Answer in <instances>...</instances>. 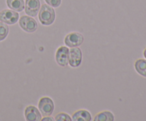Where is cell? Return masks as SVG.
Segmentation results:
<instances>
[{"label":"cell","instance_id":"cell-1","mask_svg":"<svg viewBox=\"0 0 146 121\" xmlns=\"http://www.w3.org/2000/svg\"><path fill=\"white\" fill-rule=\"evenodd\" d=\"M56 13L52 7L44 4L38 11V19L42 25L50 26L54 22Z\"/></svg>","mask_w":146,"mask_h":121},{"label":"cell","instance_id":"cell-2","mask_svg":"<svg viewBox=\"0 0 146 121\" xmlns=\"http://www.w3.org/2000/svg\"><path fill=\"white\" fill-rule=\"evenodd\" d=\"M38 110L43 116H49L52 115L54 110V103L51 98L47 96L40 98L38 103Z\"/></svg>","mask_w":146,"mask_h":121},{"label":"cell","instance_id":"cell-3","mask_svg":"<svg viewBox=\"0 0 146 121\" xmlns=\"http://www.w3.org/2000/svg\"><path fill=\"white\" fill-rule=\"evenodd\" d=\"M19 26L27 33H33L36 31L38 24L32 17L24 15L19 19Z\"/></svg>","mask_w":146,"mask_h":121},{"label":"cell","instance_id":"cell-4","mask_svg":"<svg viewBox=\"0 0 146 121\" xmlns=\"http://www.w3.org/2000/svg\"><path fill=\"white\" fill-rule=\"evenodd\" d=\"M84 37L78 32H72L67 34L64 38V44L67 47L75 48L78 47L84 43Z\"/></svg>","mask_w":146,"mask_h":121},{"label":"cell","instance_id":"cell-5","mask_svg":"<svg viewBox=\"0 0 146 121\" xmlns=\"http://www.w3.org/2000/svg\"><path fill=\"white\" fill-rule=\"evenodd\" d=\"M19 19L18 12L11 9H4L0 11V21L8 25L15 24Z\"/></svg>","mask_w":146,"mask_h":121},{"label":"cell","instance_id":"cell-6","mask_svg":"<svg viewBox=\"0 0 146 121\" xmlns=\"http://www.w3.org/2000/svg\"><path fill=\"white\" fill-rule=\"evenodd\" d=\"M68 55L69 49L68 47L65 46L58 47L55 55L57 63L61 67H66L68 65Z\"/></svg>","mask_w":146,"mask_h":121},{"label":"cell","instance_id":"cell-7","mask_svg":"<svg viewBox=\"0 0 146 121\" xmlns=\"http://www.w3.org/2000/svg\"><path fill=\"white\" fill-rule=\"evenodd\" d=\"M82 61V51L78 47L71 48L69 49L68 55V64L72 68L79 66Z\"/></svg>","mask_w":146,"mask_h":121},{"label":"cell","instance_id":"cell-8","mask_svg":"<svg viewBox=\"0 0 146 121\" xmlns=\"http://www.w3.org/2000/svg\"><path fill=\"white\" fill-rule=\"evenodd\" d=\"M41 7L40 0H26L24 9L25 13L30 17H35L38 14Z\"/></svg>","mask_w":146,"mask_h":121},{"label":"cell","instance_id":"cell-9","mask_svg":"<svg viewBox=\"0 0 146 121\" xmlns=\"http://www.w3.org/2000/svg\"><path fill=\"white\" fill-rule=\"evenodd\" d=\"M24 116L27 121H39L41 120V114L39 110L34 105H29L25 108Z\"/></svg>","mask_w":146,"mask_h":121},{"label":"cell","instance_id":"cell-10","mask_svg":"<svg viewBox=\"0 0 146 121\" xmlns=\"http://www.w3.org/2000/svg\"><path fill=\"white\" fill-rule=\"evenodd\" d=\"M91 113L86 110H78L76 111L72 115V120L74 121H90L92 119Z\"/></svg>","mask_w":146,"mask_h":121},{"label":"cell","instance_id":"cell-11","mask_svg":"<svg viewBox=\"0 0 146 121\" xmlns=\"http://www.w3.org/2000/svg\"><path fill=\"white\" fill-rule=\"evenodd\" d=\"M7 5L10 9L17 12H21L24 9V0H7Z\"/></svg>","mask_w":146,"mask_h":121},{"label":"cell","instance_id":"cell-12","mask_svg":"<svg viewBox=\"0 0 146 121\" xmlns=\"http://www.w3.org/2000/svg\"><path fill=\"white\" fill-rule=\"evenodd\" d=\"M94 121H113L114 115L109 110L102 111L95 116Z\"/></svg>","mask_w":146,"mask_h":121},{"label":"cell","instance_id":"cell-13","mask_svg":"<svg viewBox=\"0 0 146 121\" xmlns=\"http://www.w3.org/2000/svg\"><path fill=\"white\" fill-rule=\"evenodd\" d=\"M135 68L140 75L146 77V61L144 59H138L135 63Z\"/></svg>","mask_w":146,"mask_h":121},{"label":"cell","instance_id":"cell-14","mask_svg":"<svg viewBox=\"0 0 146 121\" xmlns=\"http://www.w3.org/2000/svg\"><path fill=\"white\" fill-rule=\"evenodd\" d=\"M9 26L4 22H0V41H3L7 38L9 34Z\"/></svg>","mask_w":146,"mask_h":121},{"label":"cell","instance_id":"cell-15","mask_svg":"<svg viewBox=\"0 0 146 121\" xmlns=\"http://www.w3.org/2000/svg\"><path fill=\"white\" fill-rule=\"evenodd\" d=\"M55 120L56 121H71L72 118L69 115L64 112H60L57 114L55 117Z\"/></svg>","mask_w":146,"mask_h":121},{"label":"cell","instance_id":"cell-16","mask_svg":"<svg viewBox=\"0 0 146 121\" xmlns=\"http://www.w3.org/2000/svg\"><path fill=\"white\" fill-rule=\"evenodd\" d=\"M48 5L52 7H58L61 4V0H44Z\"/></svg>","mask_w":146,"mask_h":121},{"label":"cell","instance_id":"cell-17","mask_svg":"<svg viewBox=\"0 0 146 121\" xmlns=\"http://www.w3.org/2000/svg\"><path fill=\"white\" fill-rule=\"evenodd\" d=\"M41 120H48V121H54L55 120V119H54V118H52V117H51V115H49V116H44V118H41Z\"/></svg>","mask_w":146,"mask_h":121},{"label":"cell","instance_id":"cell-18","mask_svg":"<svg viewBox=\"0 0 146 121\" xmlns=\"http://www.w3.org/2000/svg\"><path fill=\"white\" fill-rule=\"evenodd\" d=\"M144 56H145V58H146V48L145 49V51H144Z\"/></svg>","mask_w":146,"mask_h":121}]
</instances>
